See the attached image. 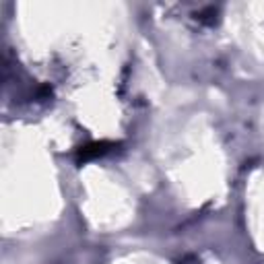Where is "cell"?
<instances>
[{
	"label": "cell",
	"instance_id": "6da1fadb",
	"mask_svg": "<svg viewBox=\"0 0 264 264\" xmlns=\"http://www.w3.org/2000/svg\"><path fill=\"white\" fill-rule=\"evenodd\" d=\"M105 153V145L103 143H95V145H89L81 151V159H91V157H97V155H103Z\"/></svg>",
	"mask_w": 264,
	"mask_h": 264
}]
</instances>
